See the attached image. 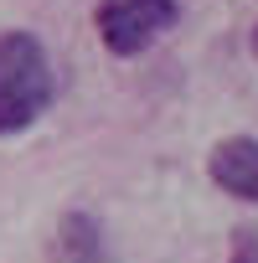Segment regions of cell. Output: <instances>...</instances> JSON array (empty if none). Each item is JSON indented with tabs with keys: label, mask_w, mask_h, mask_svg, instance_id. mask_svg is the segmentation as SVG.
<instances>
[{
	"label": "cell",
	"mask_w": 258,
	"mask_h": 263,
	"mask_svg": "<svg viewBox=\"0 0 258 263\" xmlns=\"http://www.w3.org/2000/svg\"><path fill=\"white\" fill-rule=\"evenodd\" d=\"M207 176H212V186H222L227 196L258 201V140H253V135H232V140L212 145Z\"/></svg>",
	"instance_id": "3957f363"
},
{
	"label": "cell",
	"mask_w": 258,
	"mask_h": 263,
	"mask_svg": "<svg viewBox=\"0 0 258 263\" xmlns=\"http://www.w3.org/2000/svg\"><path fill=\"white\" fill-rule=\"evenodd\" d=\"M227 263H258V227H243L237 242H232V258Z\"/></svg>",
	"instance_id": "5b68a950"
},
{
	"label": "cell",
	"mask_w": 258,
	"mask_h": 263,
	"mask_svg": "<svg viewBox=\"0 0 258 263\" xmlns=\"http://www.w3.org/2000/svg\"><path fill=\"white\" fill-rule=\"evenodd\" d=\"M57 263H108L103 253V227L88 212H67L57 222Z\"/></svg>",
	"instance_id": "277c9868"
},
{
	"label": "cell",
	"mask_w": 258,
	"mask_h": 263,
	"mask_svg": "<svg viewBox=\"0 0 258 263\" xmlns=\"http://www.w3.org/2000/svg\"><path fill=\"white\" fill-rule=\"evenodd\" d=\"M253 57H258V31H253Z\"/></svg>",
	"instance_id": "8992f818"
},
{
	"label": "cell",
	"mask_w": 258,
	"mask_h": 263,
	"mask_svg": "<svg viewBox=\"0 0 258 263\" xmlns=\"http://www.w3.org/2000/svg\"><path fill=\"white\" fill-rule=\"evenodd\" d=\"M176 21H181V0H103L93 11V31L114 57H140Z\"/></svg>",
	"instance_id": "7a4b0ae2"
},
{
	"label": "cell",
	"mask_w": 258,
	"mask_h": 263,
	"mask_svg": "<svg viewBox=\"0 0 258 263\" xmlns=\"http://www.w3.org/2000/svg\"><path fill=\"white\" fill-rule=\"evenodd\" d=\"M57 98V72L31 31H0V135L31 129Z\"/></svg>",
	"instance_id": "6da1fadb"
}]
</instances>
